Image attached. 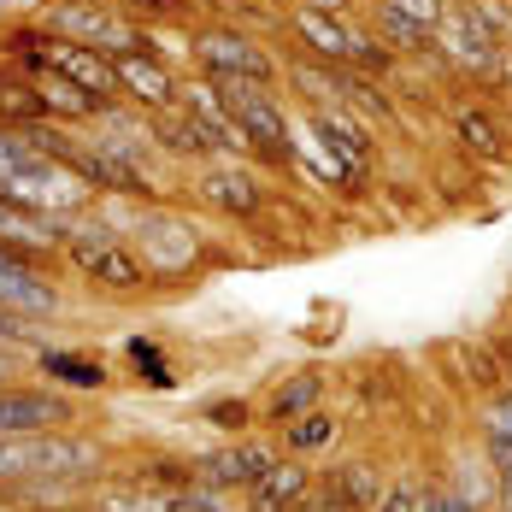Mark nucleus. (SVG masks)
Returning <instances> with one entry per match:
<instances>
[{"instance_id": "f257e3e1", "label": "nucleus", "mask_w": 512, "mask_h": 512, "mask_svg": "<svg viewBox=\"0 0 512 512\" xmlns=\"http://www.w3.org/2000/svg\"><path fill=\"white\" fill-rule=\"evenodd\" d=\"M106 471V448L77 430H18L0 436V489L12 483H95Z\"/></svg>"}, {"instance_id": "f03ea898", "label": "nucleus", "mask_w": 512, "mask_h": 512, "mask_svg": "<svg viewBox=\"0 0 512 512\" xmlns=\"http://www.w3.org/2000/svg\"><path fill=\"white\" fill-rule=\"evenodd\" d=\"M59 254L71 259V271H77L89 289H101V295H142V289L154 283L148 265L136 259V248H130L106 218H71Z\"/></svg>"}, {"instance_id": "7ed1b4c3", "label": "nucleus", "mask_w": 512, "mask_h": 512, "mask_svg": "<svg viewBox=\"0 0 512 512\" xmlns=\"http://www.w3.org/2000/svg\"><path fill=\"white\" fill-rule=\"evenodd\" d=\"M42 30H48V36H65V42H83V48H101L106 59L142 53V48L159 53L154 36L142 30V18H130V12H118V6H106V0H59V6H48Z\"/></svg>"}, {"instance_id": "20e7f679", "label": "nucleus", "mask_w": 512, "mask_h": 512, "mask_svg": "<svg viewBox=\"0 0 512 512\" xmlns=\"http://www.w3.org/2000/svg\"><path fill=\"white\" fill-rule=\"evenodd\" d=\"M224 106L236 112V124H242V136H248V154L265 159V165H289L295 159V124H289V112L283 101L271 95V89H259V83H242V77H206Z\"/></svg>"}, {"instance_id": "39448f33", "label": "nucleus", "mask_w": 512, "mask_h": 512, "mask_svg": "<svg viewBox=\"0 0 512 512\" xmlns=\"http://www.w3.org/2000/svg\"><path fill=\"white\" fill-rule=\"evenodd\" d=\"M436 53H442V65L477 71V77H501V65H507V42L477 18L471 0H448L442 6V18H436Z\"/></svg>"}, {"instance_id": "423d86ee", "label": "nucleus", "mask_w": 512, "mask_h": 512, "mask_svg": "<svg viewBox=\"0 0 512 512\" xmlns=\"http://www.w3.org/2000/svg\"><path fill=\"white\" fill-rule=\"evenodd\" d=\"M195 65L201 77H242V83H259V89H277V59L259 48L254 36L230 30V24H212V30H195Z\"/></svg>"}, {"instance_id": "0eeeda50", "label": "nucleus", "mask_w": 512, "mask_h": 512, "mask_svg": "<svg viewBox=\"0 0 512 512\" xmlns=\"http://www.w3.org/2000/svg\"><path fill=\"white\" fill-rule=\"evenodd\" d=\"M136 259L148 265V277H183L195 259H201V230L189 224V218H177V212H165V206H154V212H142L136 218Z\"/></svg>"}, {"instance_id": "6e6552de", "label": "nucleus", "mask_w": 512, "mask_h": 512, "mask_svg": "<svg viewBox=\"0 0 512 512\" xmlns=\"http://www.w3.org/2000/svg\"><path fill=\"white\" fill-rule=\"evenodd\" d=\"M383 489H389L383 460L354 454V460L318 471V483H312V507H324V512H371L377 501H383Z\"/></svg>"}, {"instance_id": "1a4fd4ad", "label": "nucleus", "mask_w": 512, "mask_h": 512, "mask_svg": "<svg viewBox=\"0 0 512 512\" xmlns=\"http://www.w3.org/2000/svg\"><path fill=\"white\" fill-rule=\"evenodd\" d=\"M77 407L65 389H30V383H0V436H18V430H71Z\"/></svg>"}, {"instance_id": "9d476101", "label": "nucleus", "mask_w": 512, "mask_h": 512, "mask_svg": "<svg viewBox=\"0 0 512 512\" xmlns=\"http://www.w3.org/2000/svg\"><path fill=\"white\" fill-rule=\"evenodd\" d=\"M36 53H42L48 65H59V71H65V77H71V83H77L89 101L101 106V112H106V106H124V89H118V65H112L101 48L65 42V36H42V48H36Z\"/></svg>"}, {"instance_id": "9b49d317", "label": "nucleus", "mask_w": 512, "mask_h": 512, "mask_svg": "<svg viewBox=\"0 0 512 512\" xmlns=\"http://www.w3.org/2000/svg\"><path fill=\"white\" fill-rule=\"evenodd\" d=\"M271 460H277V448L259 442L254 430H248V436H236L230 448L195 454V483H201V489H218V495H248V483H254Z\"/></svg>"}, {"instance_id": "f8f14e48", "label": "nucleus", "mask_w": 512, "mask_h": 512, "mask_svg": "<svg viewBox=\"0 0 512 512\" xmlns=\"http://www.w3.org/2000/svg\"><path fill=\"white\" fill-rule=\"evenodd\" d=\"M289 36L312 53V59H324V65H354V42L359 30L348 24V12H318V6H289Z\"/></svg>"}, {"instance_id": "ddd939ff", "label": "nucleus", "mask_w": 512, "mask_h": 512, "mask_svg": "<svg viewBox=\"0 0 512 512\" xmlns=\"http://www.w3.org/2000/svg\"><path fill=\"white\" fill-rule=\"evenodd\" d=\"M312 483H318V471H312L301 454H277V460L248 483V507L254 512H295V507L312 501Z\"/></svg>"}, {"instance_id": "4468645a", "label": "nucleus", "mask_w": 512, "mask_h": 512, "mask_svg": "<svg viewBox=\"0 0 512 512\" xmlns=\"http://www.w3.org/2000/svg\"><path fill=\"white\" fill-rule=\"evenodd\" d=\"M148 142H154L159 154H171V159H189V165L224 159L218 136L206 130L195 112H183V106H159V112H148Z\"/></svg>"}, {"instance_id": "2eb2a0df", "label": "nucleus", "mask_w": 512, "mask_h": 512, "mask_svg": "<svg viewBox=\"0 0 512 512\" xmlns=\"http://www.w3.org/2000/svg\"><path fill=\"white\" fill-rule=\"evenodd\" d=\"M195 195H201V206L224 212V218H254L259 206H265V189H259V177L242 165V159H218V165H206L201 183H195Z\"/></svg>"}, {"instance_id": "dca6fc26", "label": "nucleus", "mask_w": 512, "mask_h": 512, "mask_svg": "<svg viewBox=\"0 0 512 512\" xmlns=\"http://www.w3.org/2000/svg\"><path fill=\"white\" fill-rule=\"evenodd\" d=\"M118 89L124 101L142 106V112H159V106H177V71L165 65V53H118Z\"/></svg>"}, {"instance_id": "f3484780", "label": "nucleus", "mask_w": 512, "mask_h": 512, "mask_svg": "<svg viewBox=\"0 0 512 512\" xmlns=\"http://www.w3.org/2000/svg\"><path fill=\"white\" fill-rule=\"evenodd\" d=\"M312 136H318L336 159H348L359 177H371V165H377V142H371V130L359 124L348 106H318V112H312Z\"/></svg>"}, {"instance_id": "a211bd4d", "label": "nucleus", "mask_w": 512, "mask_h": 512, "mask_svg": "<svg viewBox=\"0 0 512 512\" xmlns=\"http://www.w3.org/2000/svg\"><path fill=\"white\" fill-rule=\"evenodd\" d=\"M24 71H30V83H36V95H42V106H48V118H65V124H89V118H101V106L89 101L59 65H48L42 53H30L24 59Z\"/></svg>"}, {"instance_id": "6ab92c4d", "label": "nucleus", "mask_w": 512, "mask_h": 512, "mask_svg": "<svg viewBox=\"0 0 512 512\" xmlns=\"http://www.w3.org/2000/svg\"><path fill=\"white\" fill-rule=\"evenodd\" d=\"M454 142H460L471 159H489V165H507L512 159V142L501 130V118L489 106H460L454 112Z\"/></svg>"}, {"instance_id": "aec40b11", "label": "nucleus", "mask_w": 512, "mask_h": 512, "mask_svg": "<svg viewBox=\"0 0 512 512\" xmlns=\"http://www.w3.org/2000/svg\"><path fill=\"white\" fill-rule=\"evenodd\" d=\"M36 365H42V377H48L53 389H77V395H101L106 383H112V371H106L101 359L71 354V348H36Z\"/></svg>"}, {"instance_id": "412c9836", "label": "nucleus", "mask_w": 512, "mask_h": 512, "mask_svg": "<svg viewBox=\"0 0 512 512\" xmlns=\"http://www.w3.org/2000/svg\"><path fill=\"white\" fill-rule=\"evenodd\" d=\"M318 401H324V377H318V371H295L289 383H277V389H271V401H265V424H271V430H283L289 418L312 412Z\"/></svg>"}, {"instance_id": "4be33fe9", "label": "nucleus", "mask_w": 512, "mask_h": 512, "mask_svg": "<svg viewBox=\"0 0 512 512\" xmlns=\"http://www.w3.org/2000/svg\"><path fill=\"white\" fill-rule=\"evenodd\" d=\"M283 454H318V448H336V436H342V418L336 412H324V407H312V412H301V418H289L283 430Z\"/></svg>"}, {"instance_id": "5701e85b", "label": "nucleus", "mask_w": 512, "mask_h": 512, "mask_svg": "<svg viewBox=\"0 0 512 512\" xmlns=\"http://www.w3.org/2000/svg\"><path fill=\"white\" fill-rule=\"evenodd\" d=\"M342 77H348V65H312V59H295L289 65V83L307 95V106L318 112V106H342Z\"/></svg>"}, {"instance_id": "b1692460", "label": "nucleus", "mask_w": 512, "mask_h": 512, "mask_svg": "<svg viewBox=\"0 0 512 512\" xmlns=\"http://www.w3.org/2000/svg\"><path fill=\"white\" fill-rule=\"evenodd\" d=\"M42 118H48V106L30 77H0V130H30Z\"/></svg>"}, {"instance_id": "393cba45", "label": "nucleus", "mask_w": 512, "mask_h": 512, "mask_svg": "<svg viewBox=\"0 0 512 512\" xmlns=\"http://www.w3.org/2000/svg\"><path fill=\"white\" fill-rule=\"evenodd\" d=\"M342 106H348L354 118H395L389 89H383L371 71H354V65H348V77H342Z\"/></svg>"}, {"instance_id": "a878e982", "label": "nucleus", "mask_w": 512, "mask_h": 512, "mask_svg": "<svg viewBox=\"0 0 512 512\" xmlns=\"http://www.w3.org/2000/svg\"><path fill=\"white\" fill-rule=\"evenodd\" d=\"M124 354H130V365L142 371V383H148V389H171V383H177V377H171V365L159 359V348L148 342V336H130V348H124Z\"/></svg>"}, {"instance_id": "bb28decb", "label": "nucleus", "mask_w": 512, "mask_h": 512, "mask_svg": "<svg viewBox=\"0 0 512 512\" xmlns=\"http://www.w3.org/2000/svg\"><path fill=\"white\" fill-rule=\"evenodd\" d=\"M201 424L224 430V436H248V430H254V407H248V401H206Z\"/></svg>"}, {"instance_id": "cd10ccee", "label": "nucleus", "mask_w": 512, "mask_h": 512, "mask_svg": "<svg viewBox=\"0 0 512 512\" xmlns=\"http://www.w3.org/2000/svg\"><path fill=\"white\" fill-rule=\"evenodd\" d=\"M477 418H483V436H501V442H512V383L489 389V395H483V407H477Z\"/></svg>"}, {"instance_id": "c85d7f7f", "label": "nucleus", "mask_w": 512, "mask_h": 512, "mask_svg": "<svg viewBox=\"0 0 512 512\" xmlns=\"http://www.w3.org/2000/svg\"><path fill=\"white\" fill-rule=\"evenodd\" d=\"M371 512H418V477H395Z\"/></svg>"}, {"instance_id": "c756f323", "label": "nucleus", "mask_w": 512, "mask_h": 512, "mask_svg": "<svg viewBox=\"0 0 512 512\" xmlns=\"http://www.w3.org/2000/svg\"><path fill=\"white\" fill-rule=\"evenodd\" d=\"M383 6L407 12L412 24H424V30H436V18H442V6H448V0H383Z\"/></svg>"}, {"instance_id": "7c9ffc66", "label": "nucleus", "mask_w": 512, "mask_h": 512, "mask_svg": "<svg viewBox=\"0 0 512 512\" xmlns=\"http://www.w3.org/2000/svg\"><path fill=\"white\" fill-rule=\"evenodd\" d=\"M106 6H118V12H154V18H177V0H106Z\"/></svg>"}, {"instance_id": "2f4dec72", "label": "nucleus", "mask_w": 512, "mask_h": 512, "mask_svg": "<svg viewBox=\"0 0 512 512\" xmlns=\"http://www.w3.org/2000/svg\"><path fill=\"white\" fill-rule=\"evenodd\" d=\"M495 512H512V477H495Z\"/></svg>"}, {"instance_id": "473e14b6", "label": "nucleus", "mask_w": 512, "mask_h": 512, "mask_svg": "<svg viewBox=\"0 0 512 512\" xmlns=\"http://www.w3.org/2000/svg\"><path fill=\"white\" fill-rule=\"evenodd\" d=\"M12 359H18V354H6V348H0V383H12Z\"/></svg>"}, {"instance_id": "72a5a7b5", "label": "nucleus", "mask_w": 512, "mask_h": 512, "mask_svg": "<svg viewBox=\"0 0 512 512\" xmlns=\"http://www.w3.org/2000/svg\"><path fill=\"white\" fill-rule=\"evenodd\" d=\"M59 512H101V507H83V501H77V507H59Z\"/></svg>"}]
</instances>
